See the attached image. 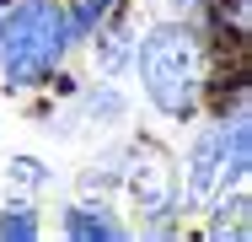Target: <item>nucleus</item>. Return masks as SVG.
<instances>
[{
    "mask_svg": "<svg viewBox=\"0 0 252 242\" xmlns=\"http://www.w3.org/2000/svg\"><path fill=\"white\" fill-rule=\"evenodd\" d=\"M124 183L134 194V204H140V215L145 221H166V215H177V204H183V194H177V167L161 156V151H129V167H124Z\"/></svg>",
    "mask_w": 252,
    "mask_h": 242,
    "instance_id": "nucleus-3",
    "label": "nucleus"
},
{
    "mask_svg": "<svg viewBox=\"0 0 252 242\" xmlns=\"http://www.w3.org/2000/svg\"><path fill=\"white\" fill-rule=\"evenodd\" d=\"M64 232H70V237H124V226H118L102 204H70V210H64Z\"/></svg>",
    "mask_w": 252,
    "mask_h": 242,
    "instance_id": "nucleus-6",
    "label": "nucleus"
},
{
    "mask_svg": "<svg viewBox=\"0 0 252 242\" xmlns=\"http://www.w3.org/2000/svg\"><path fill=\"white\" fill-rule=\"evenodd\" d=\"M124 92H113V86H97V92L86 97V119L92 124H113V119H124Z\"/></svg>",
    "mask_w": 252,
    "mask_h": 242,
    "instance_id": "nucleus-9",
    "label": "nucleus"
},
{
    "mask_svg": "<svg viewBox=\"0 0 252 242\" xmlns=\"http://www.w3.org/2000/svg\"><path fill=\"white\" fill-rule=\"evenodd\" d=\"M113 5H118V0H81V11L70 16V33H75V38H86V33L97 27V22L113 11Z\"/></svg>",
    "mask_w": 252,
    "mask_h": 242,
    "instance_id": "nucleus-11",
    "label": "nucleus"
},
{
    "mask_svg": "<svg viewBox=\"0 0 252 242\" xmlns=\"http://www.w3.org/2000/svg\"><path fill=\"white\" fill-rule=\"evenodd\" d=\"M70 16L54 0H22L5 22H0V65L11 86H38L49 81L70 48Z\"/></svg>",
    "mask_w": 252,
    "mask_h": 242,
    "instance_id": "nucleus-1",
    "label": "nucleus"
},
{
    "mask_svg": "<svg viewBox=\"0 0 252 242\" xmlns=\"http://www.w3.org/2000/svg\"><path fill=\"white\" fill-rule=\"evenodd\" d=\"M209 237H231V242H247V194H231L225 204H215Z\"/></svg>",
    "mask_w": 252,
    "mask_h": 242,
    "instance_id": "nucleus-7",
    "label": "nucleus"
},
{
    "mask_svg": "<svg viewBox=\"0 0 252 242\" xmlns=\"http://www.w3.org/2000/svg\"><path fill=\"white\" fill-rule=\"evenodd\" d=\"M124 167H129V151L118 145V151H102L97 161L81 172V183L86 189H113V183H124Z\"/></svg>",
    "mask_w": 252,
    "mask_h": 242,
    "instance_id": "nucleus-8",
    "label": "nucleus"
},
{
    "mask_svg": "<svg viewBox=\"0 0 252 242\" xmlns=\"http://www.w3.org/2000/svg\"><path fill=\"white\" fill-rule=\"evenodd\" d=\"M0 237L32 242V237H38V221H32V210H27V204H5V210H0Z\"/></svg>",
    "mask_w": 252,
    "mask_h": 242,
    "instance_id": "nucleus-10",
    "label": "nucleus"
},
{
    "mask_svg": "<svg viewBox=\"0 0 252 242\" xmlns=\"http://www.w3.org/2000/svg\"><path fill=\"white\" fill-rule=\"evenodd\" d=\"M225 183V124H209L199 140L188 145V178H183V199L188 204H209Z\"/></svg>",
    "mask_w": 252,
    "mask_h": 242,
    "instance_id": "nucleus-4",
    "label": "nucleus"
},
{
    "mask_svg": "<svg viewBox=\"0 0 252 242\" xmlns=\"http://www.w3.org/2000/svg\"><path fill=\"white\" fill-rule=\"evenodd\" d=\"M134 65H140V86L166 119L193 113L204 86V48L188 27H156L145 43H134Z\"/></svg>",
    "mask_w": 252,
    "mask_h": 242,
    "instance_id": "nucleus-2",
    "label": "nucleus"
},
{
    "mask_svg": "<svg viewBox=\"0 0 252 242\" xmlns=\"http://www.w3.org/2000/svg\"><path fill=\"white\" fill-rule=\"evenodd\" d=\"M247 172H252V129H247V113H236L225 124V178L247 183Z\"/></svg>",
    "mask_w": 252,
    "mask_h": 242,
    "instance_id": "nucleus-5",
    "label": "nucleus"
},
{
    "mask_svg": "<svg viewBox=\"0 0 252 242\" xmlns=\"http://www.w3.org/2000/svg\"><path fill=\"white\" fill-rule=\"evenodd\" d=\"M5 172H11V178L22 183V189H38V183H43V161H32V156H16V161H11Z\"/></svg>",
    "mask_w": 252,
    "mask_h": 242,
    "instance_id": "nucleus-13",
    "label": "nucleus"
},
{
    "mask_svg": "<svg viewBox=\"0 0 252 242\" xmlns=\"http://www.w3.org/2000/svg\"><path fill=\"white\" fill-rule=\"evenodd\" d=\"M129 59V33H102V70H124Z\"/></svg>",
    "mask_w": 252,
    "mask_h": 242,
    "instance_id": "nucleus-12",
    "label": "nucleus"
}]
</instances>
